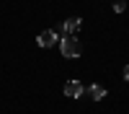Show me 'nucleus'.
<instances>
[{
	"mask_svg": "<svg viewBox=\"0 0 129 114\" xmlns=\"http://www.w3.org/2000/svg\"><path fill=\"white\" fill-rule=\"evenodd\" d=\"M36 44L39 47H52V44H57V31H52V29H47V31H41V34L36 36Z\"/></svg>",
	"mask_w": 129,
	"mask_h": 114,
	"instance_id": "obj_3",
	"label": "nucleus"
},
{
	"mask_svg": "<svg viewBox=\"0 0 129 114\" xmlns=\"http://www.w3.org/2000/svg\"><path fill=\"white\" fill-rule=\"evenodd\" d=\"M80 26H83V21H80L78 16H72V18H67V21H64V24H62L59 29H62L64 34H67V36H72V34H75V31H78Z\"/></svg>",
	"mask_w": 129,
	"mask_h": 114,
	"instance_id": "obj_4",
	"label": "nucleus"
},
{
	"mask_svg": "<svg viewBox=\"0 0 129 114\" xmlns=\"http://www.w3.org/2000/svg\"><path fill=\"white\" fill-rule=\"evenodd\" d=\"M83 91H85V86L80 80H67L64 83V96H70V99H80Z\"/></svg>",
	"mask_w": 129,
	"mask_h": 114,
	"instance_id": "obj_2",
	"label": "nucleus"
},
{
	"mask_svg": "<svg viewBox=\"0 0 129 114\" xmlns=\"http://www.w3.org/2000/svg\"><path fill=\"white\" fill-rule=\"evenodd\" d=\"M124 8H126L124 0H116V3H114V13H124Z\"/></svg>",
	"mask_w": 129,
	"mask_h": 114,
	"instance_id": "obj_6",
	"label": "nucleus"
},
{
	"mask_svg": "<svg viewBox=\"0 0 129 114\" xmlns=\"http://www.w3.org/2000/svg\"><path fill=\"white\" fill-rule=\"evenodd\" d=\"M59 52H62V57L75 60V57H80V55H83V44H80L75 36H67V34H64V39L59 41Z\"/></svg>",
	"mask_w": 129,
	"mask_h": 114,
	"instance_id": "obj_1",
	"label": "nucleus"
},
{
	"mask_svg": "<svg viewBox=\"0 0 129 114\" xmlns=\"http://www.w3.org/2000/svg\"><path fill=\"white\" fill-rule=\"evenodd\" d=\"M88 93H90V99H93V101H101V99L106 96V88L101 86V83H93V86L88 88Z\"/></svg>",
	"mask_w": 129,
	"mask_h": 114,
	"instance_id": "obj_5",
	"label": "nucleus"
},
{
	"mask_svg": "<svg viewBox=\"0 0 129 114\" xmlns=\"http://www.w3.org/2000/svg\"><path fill=\"white\" fill-rule=\"evenodd\" d=\"M124 80H129V65L124 67Z\"/></svg>",
	"mask_w": 129,
	"mask_h": 114,
	"instance_id": "obj_7",
	"label": "nucleus"
}]
</instances>
